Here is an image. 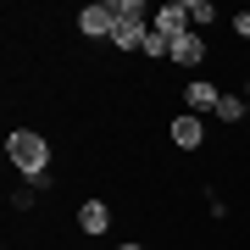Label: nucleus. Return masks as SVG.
Wrapping results in <instances>:
<instances>
[{
  "label": "nucleus",
  "instance_id": "12",
  "mask_svg": "<svg viewBox=\"0 0 250 250\" xmlns=\"http://www.w3.org/2000/svg\"><path fill=\"white\" fill-rule=\"evenodd\" d=\"M11 211H34V189H17L11 195Z\"/></svg>",
  "mask_w": 250,
  "mask_h": 250
},
{
  "label": "nucleus",
  "instance_id": "13",
  "mask_svg": "<svg viewBox=\"0 0 250 250\" xmlns=\"http://www.w3.org/2000/svg\"><path fill=\"white\" fill-rule=\"evenodd\" d=\"M233 34H239L245 45H250V11H239V17H233Z\"/></svg>",
  "mask_w": 250,
  "mask_h": 250
},
{
  "label": "nucleus",
  "instance_id": "3",
  "mask_svg": "<svg viewBox=\"0 0 250 250\" xmlns=\"http://www.w3.org/2000/svg\"><path fill=\"white\" fill-rule=\"evenodd\" d=\"M111 28H117L111 0H100V6H83V11H78V34H83V39H106V45H111Z\"/></svg>",
  "mask_w": 250,
  "mask_h": 250
},
{
  "label": "nucleus",
  "instance_id": "4",
  "mask_svg": "<svg viewBox=\"0 0 250 250\" xmlns=\"http://www.w3.org/2000/svg\"><path fill=\"white\" fill-rule=\"evenodd\" d=\"M72 223H78V233H89V239H100V233L111 228V206L100 200V195H89V200H78V217H72Z\"/></svg>",
  "mask_w": 250,
  "mask_h": 250
},
{
  "label": "nucleus",
  "instance_id": "8",
  "mask_svg": "<svg viewBox=\"0 0 250 250\" xmlns=\"http://www.w3.org/2000/svg\"><path fill=\"white\" fill-rule=\"evenodd\" d=\"M217 100H223V89H217L211 78H189V83H184V106L195 111V117H200V111H217Z\"/></svg>",
  "mask_w": 250,
  "mask_h": 250
},
{
  "label": "nucleus",
  "instance_id": "1",
  "mask_svg": "<svg viewBox=\"0 0 250 250\" xmlns=\"http://www.w3.org/2000/svg\"><path fill=\"white\" fill-rule=\"evenodd\" d=\"M6 161L22 172L28 184H34V178H45V172H50L56 150H50L45 134H34V128H11V134H6Z\"/></svg>",
  "mask_w": 250,
  "mask_h": 250
},
{
  "label": "nucleus",
  "instance_id": "15",
  "mask_svg": "<svg viewBox=\"0 0 250 250\" xmlns=\"http://www.w3.org/2000/svg\"><path fill=\"white\" fill-rule=\"evenodd\" d=\"M245 95H250V78H245Z\"/></svg>",
  "mask_w": 250,
  "mask_h": 250
},
{
  "label": "nucleus",
  "instance_id": "7",
  "mask_svg": "<svg viewBox=\"0 0 250 250\" xmlns=\"http://www.w3.org/2000/svg\"><path fill=\"white\" fill-rule=\"evenodd\" d=\"M145 39H150V22H117L111 28V50H123V56H145Z\"/></svg>",
  "mask_w": 250,
  "mask_h": 250
},
{
  "label": "nucleus",
  "instance_id": "14",
  "mask_svg": "<svg viewBox=\"0 0 250 250\" xmlns=\"http://www.w3.org/2000/svg\"><path fill=\"white\" fill-rule=\"evenodd\" d=\"M117 250H145V245H139V239H123V245H117Z\"/></svg>",
  "mask_w": 250,
  "mask_h": 250
},
{
  "label": "nucleus",
  "instance_id": "6",
  "mask_svg": "<svg viewBox=\"0 0 250 250\" xmlns=\"http://www.w3.org/2000/svg\"><path fill=\"white\" fill-rule=\"evenodd\" d=\"M206 56H211V50H206V39L195 34V28L172 39V67H189V72H200V67H206Z\"/></svg>",
  "mask_w": 250,
  "mask_h": 250
},
{
  "label": "nucleus",
  "instance_id": "11",
  "mask_svg": "<svg viewBox=\"0 0 250 250\" xmlns=\"http://www.w3.org/2000/svg\"><path fill=\"white\" fill-rule=\"evenodd\" d=\"M184 6H189V28H195V34L217 22V6H211V0H184Z\"/></svg>",
  "mask_w": 250,
  "mask_h": 250
},
{
  "label": "nucleus",
  "instance_id": "5",
  "mask_svg": "<svg viewBox=\"0 0 250 250\" xmlns=\"http://www.w3.org/2000/svg\"><path fill=\"white\" fill-rule=\"evenodd\" d=\"M167 134H172V145H178V150H206V123H200L195 111H178Z\"/></svg>",
  "mask_w": 250,
  "mask_h": 250
},
{
  "label": "nucleus",
  "instance_id": "10",
  "mask_svg": "<svg viewBox=\"0 0 250 250\" xmlns=\"http://www.w3.org/2000/svg\"><path fill=\"white\" fill-rule=\"evenodd\" d=\"M111 17L117 22H150V11H145V0H111Z\"/></svg>",
  "mask_w": 250,
  "mask_h": 250
},
{
  "label": "nucleus",
  "instance_id": "9",
  "mask_svg": "<svg viewBox=\"0 0 250 250\" xmlns=\"http://www.w3.org/2000/svg\"><path fill=\"white\" fill-rule=\"evenodd\" d=\"M211 117L228 123V128H233V123H250V95H245V89H223V100H217Z\"/></svg>",
  "mask_w": 250,
  "mask_h": 250
},
{
  "label": "nucleus",
  "instance_id": "2",
  "mask_svg": "<svg viewBox=\"0 0 250 250\" xmlns=\"http://www.w3.org/2000/svg\"><path fill=\"white\" fill-rule=\"evenodd\" d=\"M150 28H156V34H167V39L189 34V6H184V0H161V6L150 11Z\"/></svg>",
  "mask_w": 250,
  "mask_h": 250
}]
</instances>
